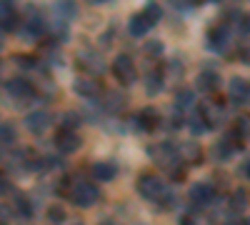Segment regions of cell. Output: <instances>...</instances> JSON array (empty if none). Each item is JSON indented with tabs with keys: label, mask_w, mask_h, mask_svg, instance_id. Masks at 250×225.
<instances>
[{
	"label": "cell",
	"mask_w": 250,
	"mask_h": 225,
	"mask_svg": "<svg viewBox=\"0 0 250 225\" xmlns=\"http://www.w3.org/2000/svg\"><path fill=\"white\" fill-rule=\"evenodd\" d=\"M68 198L75 203L78 208H90V205H95V203H98L100 193H98V188L93 185V183H88V180H75L73 188H70V193H68Z\"/></svg>",
	"instance_id": "1"
},
{
	"label": "cell",
	"mask_w": 250,
	"mask_h": 225,
	"mask_svg": "<svg viewBox=\"0 0 250 225\" xmlns=\"http://www.w3.org/2000/svg\"><path fill=\"white\" fill-rule=\"evenodd\" d=\"M138 193H140L145 200H158V203H160V198L168 193V190H165L163 180H160L158 175H143V178L138 180Z\"/></svg>",
	"instance_id": "2"
},
{
	"label": "cell",
	"mask_w": 250,
	"mask_h": 225,
	"mask_svg": "<svg viewBox=\"0 0 250 225\" xmlns=\"http://www.w3.org/2000/svg\"><path fill=\"white\" fill-rule=\"evenodd\" d=\"M113 73H115V78L120 80L123 85L135 83V78H138V70H135V63H133V58H130V55H120V58H115Z\"/></svg>",
	"instance_id": "3"
},
{
	"label": "cell",
	"mask_w": 250,
	"mask_h": 225,
	"mask_svg": "<svg viewBox=\"0 0 250 225\" xmlns=\"http://www.w3.org/2000/svg\"><path fill=\"white\" fill-rule=\"evenodd\" d=\"M50 123H53V115H50L48 110H35V113H30V115L25 118V128H28L30 133L40 135V133H45V130L50 128Z\"/></svg>",
	"instance_id": "4"
},
{
	"label": "cell",
	"mask_w": 250,
	"mask_h": 225,
	"mask_svg": "<svg viewBox=\"0 0 250 225\" xmlns=\"http://www.w3.org/2000/svg\"><path fill=\"white\" fill-rule=\"evenodd\" d=\"M15 15V0H0V30H15L18 28Z\"/></svg>",
	"instance_id": "5"
},
{
	"label": "cell",
	"mask_w": 250,
	"mask_h": 225,
	"mask_svg": "<svg viewBox=\"0 0 250 225\" xmlns=\"http://www.w3.org/2000/svg\"><path fill=\"white\" fill-rule=\"evenodd\" d=\"M215 198V190L210 183H198V185L190 188V203L193 205H208V203H213Z\"/></svg>",
	"instance_id": "6"
},
{
	"label": "cell",
	"mask_w": 250,
	"mask_h": 225,
	"mask_svg": "<svg viewBox=\"0 0 250 225\" xmlns=\"http://www.w3.org/2000/svg\"><path fill=\"white\" fill-rule=\"evenodd\" d=\"M8 93L13 98H18V100H30L35 90H33V85L28 83L25 78H13L10 83H8Z\"/></svg>",
	"instance_id": "7"
},
{
	"label": "cell",
	"mask_w": 250,
	"mask_h": 225,
	"mask_svg": "<svg viewBox=\"0 0 250 225\" xmlns=\"http://www.w3.org/2000/svg\"><path fill=\"white\" fill-rule=\"evenodd\" d=\"M73 88L80 98H98L100 95V83L95 78H78Z\"/></svg>",
	"instance_id": "8"
},
{
	"label": "cell",
	"mask_w": 250,
	"mask_h": 225,
	"mask_svg": "<svg viewBox=\"0 0 250 225\" xmlns=\"http://www.w3.org/2000/svg\"><path fill=\"white\" fill-rule=\"evenodd\" d=\"M55 145L60 153H75L80 148V138L75 133H68V130H60L55 135Z\"/></svg>",
	"instance_id": "9"
},
{
	"label": "cell",
	"mask_w": 250,
	"mask_h": 225,
	"mask_svg": "<svg viewBox=\"0 0 250 225\" xmlns=\"http://www.w3.org/2000/svg\"><path fill=\"white\" fill-rule=\"evenodd\" d=\"M228 45H230V30H228L225 25L213 28V30H210V48H213L215 53H225Z\"/></svg>",
	"instance_id": "10"
},
{
	"label": "cell",
	"mask_w": 250,
	"mask_h": 225,
	"mask_svg": "<svg viewBox=\"0 0 250 225\" xmlns=\"http://www.w3.org/2000/svg\"><path fill=\"white\" fill-rule=\"evenodd\" d=\"M158 125H160V115H158V110H155V108H145V110L138 115V128H140V130L153 133Z\"/></svg>",
	"instance_id": "11"
},
{
	"label": "cell",
	"mask_w": 250,
	"mask_h": 225,
	"mask_svg": "<svg viewBox=\"0 0 250 225\" xmlns=\"http://www.w3.org/2000/svg\"><path fill=\"white\" fill-rule=\"evenodd\" d=\"M248 95H250V83L243 78H233L230 80V98L238 100V103H248Z\"/></svg>",
	"instance_id": "12"
},
{
	"label": "cell",
	"mask_w": 250,
	"mask_h": 225,
	"mask_svg": "<svg viewBox=\"0 0 250 225\" xmlns=\"http://www.w3.org/2000/svg\"><path fill=\"white\" fill-rule=\"evenodd\" d=\"M150 28H153V23L148 20V15H145V13H138V15L130 18V35L133 38H143Z\"/></svg>",
	"instance_id": "13"
},
{
	"label": "cell",
	"mask_w": 250,
	"mask_h": 225,
	"mask_svg": "<svg viewBox=\"0 0 250 225\" xmlns=\"http://www.w3.org/2000/svg\"><path fill=\"white\" fill-rule=\"evenodd\" d=\"M150 155H153L155 163H163V165H170V160L178 158L175 150L168 145V143H163V145H153V148H150Z\"/></svg>",
	"instance_id": "14"
},
{
	"label": "cell",
	"mask_w": 250,
	"mask_h": 225,
	"mask_svg": "<svg viewBox=\"0 0 250 225\" xmlns=\"http://www.w3.org/2000/svg\"><path fill=\"white\" fill-rule=\"evenodd\" d=\"M218 83H220V78L215 73H210V70H205V73L198 75V90H203V93H213L218 88Z\"/></svg>",
	"instance_id": "15"
},
{
	"label": "cell",
	"mask_w": 250,
	"mask_h": 225,
	"mask_svg": "<svg viewBox=\"0 0 250 225\" xmlns=\"http://www.w3.org/2000/svg\"><path fill=\"white\" fill-rule=\"evenodd\" d=\"M115 173H118V170H115L113 163H95V165H93V175H95L98 180H103V183L113 180Z\"/></svg>",
	"instance_id": "16"
},
{
	"label": "cell",
	"mask_w": 250,
	"mask_h": 225,
	"mask_svg": "<svg viewBox=\"0 0 250 225\" xmlns=\"http://www.w3.org/2000/svg\"><path fill=\"white\" fill-rule=\"evenodd\" d=\"M203 118H205V123H208V128H215V125H220V123H223V108H220V105L205 108Z\"/></svg>",
	"instance_id": "17"
},
{
	"label": "cell",
	"mask_w": 250,
	"mask_h": 225,
	"mask_svg": "<svg viewBox=\"0 0 250 225\" xmlns=\"http://www.w3.org/2000/svg\"><path fill=\"white\" fill-rule=\"evenodd\" d=\"M78 125H80V115H78V113H73V110L62 113V118H60V130H68V133H73Z\"/></svg>",
	"instance_id": "18"
},
{
	"label": "cell",
	"mask_w": 250,
	"mask_h": 225,
	"mask_svg": "<svg viewBox=\"0 0 250 225\" xmlns=\"http://www.w3.org/2000/svg\"><path fill=\"white\" fill-rule=\"evenodd\" d=\"M78 60H80V65L93 68V70H100V73H103V68H105V65H103V58H98L95 53H83Z\"/></svg>",
	"instance_id": "19"
},
{
	"label": "cell",
	"mask_w": 250,
	"mask_h": 225,
	"mask_svg": "<svg viewBox=\"0 0 250 225\" xmlns=\"http://www.w3.org/2000/svg\"><path fill=\"white\" fill-rule=\"evenodd\" d=\"M160 88H163V80H160V73H158V70L148 73V78H145V90H148L150 95H155V93H160Z\"/></svg>",
	"instance_id": "20"
},
{
	"label": "cell",
	"mask_w": 250,
	"mask_h": 225,
	"mask_svg": "<svg viewBox=\"0 0 250 225\" xmlns=\"http://www.w3.org/2000/svg\"><path fill=\"white\" fill-rule=\"evenodd\" d=\"M245 205H248V195H245V190H235L233 198H230V210H233V213H243Z\"/></svg>",
	"instance_id": "21"
},
{
	"label": "cell",
	"mask_w": 250,
	"mask_h": 225,
	"mask_svg": "<svg viewBox=\"0 0 250 225\" xmlns=\"http://www.w3.org/2000/svg\"><path fill=\"white\" fill-rule=\"evenodd\" d=\"M55 10L60 13V18H73L75 15V3H73V0H58Z\"/></svg>",
	"instance_id": "22"
},
{
	"label": "cell",
	"mask_w": 250,
	"mask_h": 225,
	"mask_svg": "<svg viewBox=\"0 0 250 225\" xmlns=\"http://www.w3.org/2000/svg\"><path fill=\"white\" fill-rule=\"evenodd\" d=\"M15 140V128L8 123H0V145H10Z\"/></svg>",
	"instance_id": "23"
},
{
	"label": "cell",
	"mask_w": 250,
	"mask_h": 225,
	"mask_svg": "<svg viewBox=\"0 0 250 225\" xmlns=\"http://www.w3.org/2000/svg\"><path fill=\"white\" fill-rule=\"evenodd\" d=\"M175 105L178 108H193L195 105V95L190 93V90H183V93H178V98H175Z\"/></svg>",
	"instance_id": "24"
},
{
	"label": "cell",
	"mask_w": 250,
	"mask_h": 225,
	"mask_svg": "<svg viewBox=\"0 0 250 225\" xmlns=\"http://www.w3.org/2000/svg\"><path fill=\"white\" fill-rule=\"evenodd\" d=\"M13 208H15V213H18L20 218H28V215H30V205H28L25 195H18L15 203H13Z\"/></svg>",
	"instance_id": "25"
},
{
	"label": "cell",
	"mask_w": 250,
	"mask_h": 225,
	"mask_svg": "<svg viewBox=\"0 0 250 225\" xmlns=\"http://www.w3.org/2000/svg\"><path fill=\"white\" fill-rule=\"evenodd\" d=\"M208 128V123H205V118H203V113L200 115H193V120H190V130L198 135V133H203Z\"/></svg>",
	"instance_id": "26"
},
{
	"label": "cell",
	"mask_w": 250,
	"mask_h": 225,
	"mask_svg": "<svg viewBox=\"0 0 250 225\" xmlns=\"http://www.w3.org/2000/svg\"><path fill=\"white\" fill-rule=\"evenodd\" d=\"M48 218H50L53 223H62V220H65V210H62L60 205H50V208H48Z\"/></svg>",
	"instance_id": "27"
},
{
	"label": "cell",
	"mask_w": 250,
	"mask_h": 225,
	"mask_svg": "<svg viewBox=\"0 0 250 225\" xmlns=\"http://www.w3.org/2000/svg\"><path fill=\"white\" fill-rule=\"evenodd\" d=\"M238 135L250 140V118H240L238 120Z\"/></svg>",
	"instance_id": "28"
},
{
	"label": "cell",
	"mask_w": 250,
	"mask_h": 225,
	"mask_svg": "<svg viewBox=\"0 0 250 225\" xmlns=\"http://www.w3.org/2000/svg\"><path fill=\"white\" fill-rule=\"evenodd\" d=\"M145 15H148V20H150V23L155 25V23H158V20H160V8H158L155 3H150L148 8H145Z\"/></svg>",
	"instance_id": "29"
},
{
	"label": "cell",
	"mask_w": 250,
	"mask_h": 225,
	"mask_svg": "<svg viewBox=\"0 0 250 225\" xmlns=\"http://www.w3.org/2000/svg\"><path fill=\"white\" fill-rule=\"evenodd\" d=\"M235 23H238V30H240V33H250V13L240 15Z\"/></svg>",
	"instance_id": "30"
},
{
	"label": "cell",
	"mask_w": 250,
	"mask_h": 225,
	"mask_svg": "<svg viewBox=\"0 0 250 225\" xmlns=\"http://www.w3.org/2000/svg\"><path fill=\"white\" fill-rule=\"evenodd\" d=\"M183 153L188 155V160H190V163H195V160H200V150H198L195 145H185V148H183Z\"/></svg>",
	"instance_id": "31"
},
{
	"label": "cell",
	"mask_w": 250,
	"mask_h": 225,
	"mask_svg": "<svg viewBox=\"0 0 250 225\" xmlns=\"http://www.w3.org/2000/svg\"><path fill=\"white\" fill-rule=\"evenodd\" d=\"M145 53H148V55H160V53H163V43L153 40V43H148V45H145Z\"/></svg>",
	"instance_id": "32"
},
{
	"label": "cell",
	"mask_w": 250,
	"mask_h": 225,
	"mask_svg": "<svg viewBox=\"0 0 250 225\" xmlns=\"http://www.w3.org/2000/svg\"><path fill=\"white\" fill-rule=\"evenodd\" d=\"M10 190V183H8V178L5 175H0V195H5Z\"/></svg>",
	"instance_id": "33"
},
{
	"label": "cell",
	"mask_w": 250,
	"mask_h": 225,
	"mask_svg": "<svg viewBox=\"0 0 250 225\" xmlns=\"http://www.w3.org/2000/svg\"><path fill=\"white\" fill-rule=\"evenodd\" d=\"M173 5H193V3H198V0H170Z\"/></svg>",
	"instance_id": "34"
},
{
	"label": "cell",
	"mask_w": 250,
	"mask_h": 225,
	"mask_svg": "<svg viewBox=\"0 0 250 225\" xmlns=\"http://www.w3.org/2000/svg\"><path fill=\"white\" fill-rule=\"evenodd\" d=\"M240 55H243L245 63H250V48H243V53H240Z\"/></svg>",
	"instance_id": "35"
},
{
	"label": "cell",
	"mask_w": 250,
	"mask_h": 225,
	"mask_svg": "<svg viewBox=\"0 0 250 225\" xmlns=\"http://www.w3.org/2000/svg\"><path fill=\"white\" fill-rule=\"evenodd\" d=\"M88 3H93V5H100V3H108V0H88Z\"/></svg>",
	"instance_id": "36"
},
{
	"label": "cell",
	"mask_w": 250,
	"mask_h": 225,
	"mask_svg": "<svg viewBox=\"0 0 250 225\" xmlns=\"http://www.w3.org/2000/svg\"><path fill=\"white\" fill-rule=\"evenodd\" d=\"M248 178H250V163H248Z\"/></svg>",
	"instance_id": "37"
},
{
	"label": "cell",
	"mask_w": 250,
	"mask_h": 225,
	"mask_svg": "<svg viewBox=\"0 0 250 225\" xmlns=\"http://www.w3.org/2000/svg\"><path fill=\"white\" fill-rule=\"evenodd\" d=\"M245 105H250V95H248V103H245Z\"/></svg>",
	"instance_id": "38"
},
{
	"label": "cell",
	"mask_w": 250,
	"mask_h": 225,
	"mask_svg": "<svg viewBox=\"0 0 250 225\" xmlns=\"http://www.w3.org/2000/svg\"><path fill=\"white\" fill-rule=\"evenodd\" d=\"M245 225H250V218H248V220H245Z\"/></svg>",
	"instance_id": "39"
},
{
	"label": "cell",
	"mask_w": 250,
	"mask_h": 225,
	"mask_svg": "<svg viewBox=\"0 0 250 225\" xmlns=\"http://www.w3.org/2000/svg\"><path fill=\"white\" fill-rule=\"evenodd\" d=\"M105 225H110V223H105Z\"/></svg>",
	"instance_id": "40"
},
{
	"label": "cell",
	"mask_w": 250,
	"mask_h": 225,
	"mask_svg": "<svg viewBox=\"0 0 250 225\" xmlns=\"http://www.w3.org/2000/svg\"><path fill=\"white\" fill-rule=\"evenodd\" d=\"M215 3H218V0H215Z\"/></svg>",
	"instance_id": "41"
}]
</instances>
